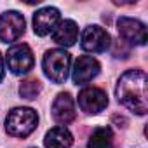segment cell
<instances>
[{"label": "cell", "instance_id": "7a4b0ae2", "mask_svg": "<svg viewBox=\"0 0 148 148\" xmlns=\"http://www.w3.org/2000/svg\"><path fill=\"white\" fill-rule=\"evenodd\" d=\"M38 124V115L32 108H14L5 119V131L14 138L30 136Z\"/></svg>", "mask_w": 148, "mask_h": 148}, {"label": "cell", "instance_id": "30bf717a", "mask_svg": "<svg viewBox=\"0 0 148 148\" xmlns=\"http://www.w3.org/2000/svg\"><path fill=\"white\" fill-rule=\"evenodd\" d=\"M99 73V63L92 56H80L73 66V82L75 84H87Z\"/></svg>", "mask_w": 148, "mask_h": 148}, {"label": "cell", "instance_id": "4fadbf2b", "mask_svg": "<svg viewBox=\"0 0 148 148\" xmlns=\"http://www.w3.org/2000/svg\"><path fill=\"white\" fill-rule=\"evenodd\" d=\"M71 143H73V136L66 127H54L44 138L45 148H70Z\"/></svg>", "mask_w": 148, "mask_h": 148}, {"label": "cell", "instance_id": "8992f818", "mask_svg": "<svg viewBox=\"0 0 148 148\" xmlns=\"http://www.w3.org/2000/svg\"><path fill=\"white\" fill-rule=\"evenodd\" d=\"M110 35L105 28L98 26V25H91L82 32V38H80V45L84 51L87 52H105L110 47Z\"/></svg>", "mask_w": 148, "mask_h": 148}, {"label": "cell", "instance_id": "8fae6325", "mask_svg": "<svg viewBox=\"0 0 148 148\" xmlns=\"http://www.w3.org/2000/svg\"><path fill=\"white\" fill-rule=\"evenodd\" d=\"M52 117L58 124H70L75 119V103L68 92H61L56 96L52 103Z\"/></svg>", "mask_w": 148, "mask_h": 148}, {"label": "cell", "instance_id": "5b68a950", "mask_svg": "<svg viewBox=\"0 0 148 148\" xmlns=\"http://www.w3.org/2000/svg\"><path fill=\"white\" fill-rule=\"evenodd\" d=\"M25 33V18L18 11L0 14V42L11 44Z\"/></svg>", "mask_w": 148, "mask_h": 148}, {"label": "cell", "instance_id": "6da1fadb", "mask_svg": "<svg viewBox=\"0 0 148 148\" xmlns=\"http://www.w3.org/2000/svg\"><path fill=\"white\" fill-rule=\"evenodd\" d=\"M120 105L138 115H145L148 110V77L143 70H127L119 79L115 89Z\"/></svg>", "mask_w": 148, "mask_h": 148}, {"label": "cell", "instance_id": "2e32d148", "mask_svg": "<svg viewBox=\"0 0 148 148\" xmlns=\"http://www.w3.org/2000/svg\"><path fill=\"white\" fill-rule=\"evenodd\" d=\"M4 79V59H2V56H0V80Z\"/></svg>", "mask_w": 148, "mask_h": 148}, {"label": "cell", "instance_id": "ba28073f", "mask_svg": "<svg viewBox=\"0 0 148 148\" xmlns=\"http://www.w3.org/2000/svg\"><path fill=\"white\" fill-rule=\"evenodd\" d=\"M117 30L119 35L127 42V44H134V45H145L146 44V26L132 18H120L117 23Z\"/></svg>", "mask_w": 148, "mask_h": 148}, {"label": "cell", "instance_id": "52a82bcc", "mask_svg": "<svg viewBox=\"0 0 148 148\" xmlns=\"http://www.w3.org/2000/svg\"><path fill=\"white\" fill-rule=\"evenodd\" d=\"M79 106L86 113H99L108 106V96L103 89L98 87H86L79 94Z\"/></svg>", "mask_w": 148, "mask_h": 148}, {"label": "cell", "instance_id": "9a60e30c", "mask_svg": "<svg viewBox=\"0 0 148 148\" xmlns=\"http://www.w3.org/2000/svg\"><path fill=\"white\" fill-rule=\"evenodd\" d=\"M42 91V86L37 79H28L19 86V94L25 99H35Z\"/></svg>", "mask_w": 148, "mask_h": 148}, {"label": "cell", "instance_id": "277c9868", "mask_svg": "<svg viewBox=\"0 0 148 148\" xmlns=\"http://www.w3.org/2000/svg\"><path fill=\"white\" fill-rule=\"evenodd\" d=\"M7 66L14 75H23L33 68V52L26 44H16L7 51Z\"/></svg>", "mask_w": 148, "mask_h": 148}, {"label": "cell", "instance_id": "7c38bea8", "mask_svg": "<svg viewBox=\"0 0 148 148\" xmlns=\"http://www.w3.org/2000/svg\"><path fill=\"white\" fill-rule=\"evenodd\" d=\"M77 37H79V28H77L75 21H71V19L59 21L52 32V40L59 45H64V47L73 45L77 42Z\"/></svg>", "mask_w": 148, "mask_h": 148}, {"label": "cell", "instance_id": "9c48e42d", "mask_svg": "<svg viewBox=\"0 0 148 148\" xmlns=\"http://www.w3.org/2000/svg\"><path fill=\"white\" fill-rule=\"evenodd\" d=\"M59 23V11L54 7H44L33 16V30L38 37H45L54 32Z\"/></svg>", "mask_w": 148, "mask_h": 148}, {"label": "cell", "instance_id": "3957f363", "mask_svg": "<svg viewBox=\"0 0 148 148\" xmlns=\"http://www.w3.org/2000/svg\"><path fill=\"white\" fill-rule=\"evenodd\" d=\"M70 63L71 58L66 51L63 49H52L47 51L42 61L44 66V73L56 84H61L68 79V73H70Z\"/></svg>", "mask_w": 148, "mask_h": 148}, {"label": "cell", "instance_id": "5bb4252c", "mask_svg": "<svg viewBox=\"0 0 148 148\" xmlns=\"http://www.w3.org/2000/svg\"><path fill=\"white\" fill-rule=\"evenodd\" d=\"M87 148H113V132L110 127H98L87 143Z\"/></svg>", "mask_w": 148, "mask_h": 148}]
</instances>
